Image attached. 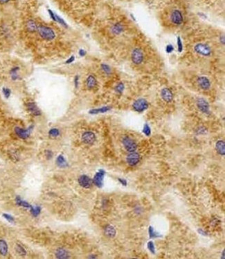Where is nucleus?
Listing matches in <instances>:
<instances>
[{
    "label": "nucleus",
    "instance_id": "42",
    "mask_svg": "<svg viewBox=\"0 0 225 259\" xmlns=\"http://www.w3.org/2000/svg\"><path fill=\"white\" fill-rule=\"evenodd\" d=\"M80 55H81V56H84V55H85V54H86V52L85 51L83 50H80Z\"/></svg>",
    "mask_w": 225,
    "mask_h": 259
},
{
    "label": "nucleus",
    "instance_id": "10",
    "mask_svg": "<svg viewBox=\"0 0 225 259\" xmlns=\"http://www.w3.org/2000/svg\"><path fill=\"white\" fill-rule=\"evenodd\" d=\"M122 143L125 149L128 152H135L137 149V144L132 138L129 136H125L122 139Z\"/></svg>",
    "mask_w": 225,
    "mask_h": 259
},
{
    "label": "nucleus",
    "instance_id": "9",
    "mask_svg": "<svg viewBox=\"0 0 225 259\" xmlns=\"http://www.w3.org/2000/svg\"><path fill=\"white\" fill-rule=\"evenodd\" d=\"M148 107H149V103L148 102L146 99H143V98L136 99L132 104L134 110L139 113L144 112V111L148 108Z\"/></svg>",
    "mask_w": 225,
    "mask_h": 259
},
{
    "label": "nucleus",
    "instance_id": "8",
    "mask_svg": "<svg viewBox=\"0 0 225 259\" xmlns=\"http://www.w3.org/2000/svg\"><path fill=\"white\" fill-rule=\"evenodd\" d=\"M33 129H34V125H31V126L26 128V129H24V128L20 127H16L14 129V132L19 138L25 140V139L29 138V136H31Z\"/></svg>",
    "mask_w": 225,
    "mask_h": 259
},
{
    "label": "nucleus",
    "instance_id": "12",
    "mask_svg": "<svg viewBox=\"0 0 225 259\" xmlns=\"http://www.w3.org/2000/svg\"><path fill=\"white\" fill-rule=\"evenodd\" d=\"M196 105L197 108L201 111L202 113L206 115H208L210 113V106L209 103L204 98H198L196 101Z\"/></svg>",
    "mask_w": 225,
    "mask_h": 259
},
{
    "label": "nucleus",
    "instance_id": "23",
    "mask_svg": "<svg viewBox=\"0 0 225 259\" xmlns=\"http://www.w3.org/2000/svg\"><path fill=\"white\" fill-rule=\"evenodd\" d=\"M110 106H104V107H101L100 108H96V109H92L89 111L90 114H98V113H103L105 112H108L109 110H111Z\"/></svg>",
    "mask_w": 225,
    "mask_h": 259
},
{
    "label": "nucleus",
    "instance_id": "41",
    "mask_svg": "<svg viewBox=\"0 0 225 259\" xmlns=\"http://www.w3.org/2000/svg\"><path fill=\"white\" fill-rule=\"evenodd\" d=\"M10 0H0V4H8Z\"/></svg>",
    "mask_w": 225,
    "mask_h": 259
},
{
    "label": "nucleus",
    "instance_id": "32",
    "mask_svg": "<svg viewBox=\"0 0 225 259\" xmlns=\"http://www.w3.org/2000/svg\"><path fill=\"white\" fill-rule=\"evenodd\" d=\"M143 132H144V134L147 136H149L151 134V129H150V127L148 124H145L144 126V129H143Z\"/></svg>",
    "mask_w": 225,
    "mask_h": 259
},
{
    "label": "nucleus",
    "instance_id": "19",
    "mask_svg": "<svg viewBox=\"0 0 225 259\" xmlns=\"http://www.w3.org/2000/svg\"><path fill=\"white\" fill-rule=\"evenodd\" d=\"M100 70H101V73H102L104 76H107V77H109V76H111L112 75V68L108 64H105V63L101 64V65H100Z\"/></svg>",
    "mask_w": 225,
    "mask_h": 259
},
{
    "label": "nucleus",
    "instance_id": "13",
    "mask_svg": "<svg viewBox=\"0 0 225 259\" xmlns=\"http://www.w3.org/2000/svg\"><path fill=\"white\" fill-rule=\"evenodd\" d=\"M82 141L86 144H92L96 141V134L92 131H86L81 136Z\"/></svg>",
    "mask_w": 225,
    "mask_h": 259
},
{
    "label": "nucleus",
    "instance_id": "18",
    "mask_svg": "<svg viewBox=\"0 0 225 259\" xmlns=\"http://www.w3.org/2000/svg\"><path fill=\"white\" fill-rule=\"evenodd\" d=\"M20 67L18 65H14L10 69L9 71V75L11 80L13 81H17L20 80Z\"/></svg>",
    "mask_w": 225,
    "mask_h": 259
},
{
    "label": "nucleus",
    "instance_id": "6",
    "mask_svg": "<svg viewBox=\"0 0 225 259\" xmlns=\"http://www.w3.org/2000/svg\"><path fill=\"white\" fill-rule=\"evenodd\" d=\"M196 86L203 91H209L211 88V80L206 76H199L195 81Z\"/></svg>",
    "mask_w": 225,
    "mask_h": 259
},
{
    "label": "nucleus",
    "instance_id": "30",
    "mask_svg": "<svg viewBox=\"0 0 225 259\" xmlns=\"http://www.w3.org/2000/svg\"><path fill=\"white\" fill-rule=\"evenodd\" d=\"M49 135L52 138H57L60 136V131L56 128H53V129L49 130Z\"/></svg>",
    "mask_w": 225,
    "mask_h": 259
},
{
    "label": "nucleus",
    "instance_id": "26",
    "mask_svg": "<svg viewBox=\"0 0 225 259\" xmlns=\"http://www.w3.org/2000/svg\"><path fill=\"white\" fill-rule=\"evenodd\" d=\"M56 163H57V165H58L59 167H61V168L67 167V166L68 165L67 161H66V160L65 159V158L63 157L62 155H60V156L57 158Z\"/></svg>",
    "mask_w": 225,
    "mask_h": 259
},
{
    "label": "nucleus",
    "instance_id": "21",
    "mask_svg": "<svg viewBox=\"0 0 225 259\" xmlns=\"http://www.w3.org/2000/svg\"><path fill=\"white\" fill-rule=\"evenodd\" d=\"M105 234L109 238H114L116 235V230L111 225H108L105 228Z\"/></svg>",
    "mask_w": 225,
    "mask_h": 259
},
{
    "label": "nucleus",
    "instance_id": "7",
    "mask_svg": "<svg viewBox=\"0 0 225 259\" xmlns=\"http://www.w3.org/2000/svg\"><path fill=\"white\" fill-rule=\"evenodd\" d=\"M84 86L88 91H94L95 89H97L98 86L97 77L93 74H89L85 79Z\"/></svg>",
    "mask_w": 225,
    "mask_h": 259
},
{
    "label": "nucleus",
    "instance_id": "34",
    "mask_svg": "<svg viewBox=\"0 0 225 259\" xmlns=\"http://www.w3.org/2000/svg\"><path fill=\"white\" fill-rule=\"evenodd\" d=\"M2 92H3L4 97L6 98H9L10 96V94H11V91H10V89L9 88H6V87H5V88L2 89Z\"/></svg>",
    "mask_w": 225,
    "mask_h": 259
},
{
    "label": "nucleus",
    "instance_id": "39",
    "mask_svg": "<svg viewBox=\"0 0 225 259\" xmlns=\"http://www.w3.org/2000/svg\"><path fill=\"white\" fill-rule=\"evenodd\" d=\"M46 157H47L48 159H50L52 157V155H53V153H52V152L50 150H48L46 151Z\"/></svg>",
    "mask_w": 225,
    "mask_h": 259
},
{
    "label": "nucleus",
    "instance_id": "40",
    "mask_svg": "<svg viewBox=\"0 0 225 259\" xmlns=\"http://www.w3.org/2000/svg\"><path fill=\"white\" fill-rule=\"evenodd\" d=\"M119 181L121 184L123 186H126L127 185V181H126L125 179H119Z\"/></svg>",
    "mask_w": 225,
    "mask_h": 259
},
{
    "label": "nucleus",
    "instance_id": "25",
    "mask_svg": "<svg viewBox=\"0 0 225 259\" xmlns=\"http://www.w3.org/2000/svg\"><path fill=\"white\" fill-rule=\"evenodd\" d=\"M15 201H16V204H17V205L20 206H22L24 207V208H30L31 207V206L30 205V204L26 202L25 201H23L20 197H17L15 199Z\"/></svg>",
    "mask_w": 225,
    "mask_h": 259
},
{
    "label": "nucleus",
    "instance_id": "11",
    "mask_svg": "<svg viewBox=\"0 0 225 259\" xmlns=\"http://www.w3.org/2000/svg\"><path fill=\"white\" fill-rule=\"evenodd\" d=\"M26 108L28 112L33 116L38 117L42 115L40 109L38 108L37 103L34 101H29L26 103Z\"/></svg>",
    "mask_w": 225,
    "mask_h": 259
},
{
    "label": "nucleus",
    "instance_id": "14",
    "mask_svg": "<svg viewBox=\"0 0 225 259\" xmlns=\"http://www.w3.org/2000/svg\"><path fill=\"white\" fill-rule=\"evenodd\" d=\"M140 160H141L140 155L135 152H130V154L128 155L127 158H126V161L131 167L136 166L140 162Z\"/></svg>",
    "mask_w": 225,
    "mask_h": 259
},
{
    "label": "nucleus",
    "instance_id": "17",
    "mask_svg": "<svg viewBox=\"0 0 225 259\" xmlns=\"http://www.w3.org/2000/svg\"><path fill=\"white\" fill-rule=\"evenodd\" d=\"M78 183H79V185H80L81 187L87 189V188H89L92 186L93 181L88 176L83 174V175H81L78 178Z\"/></svg>",
    "mask_w": 225,
    "mask_h": 259
},
{
    "label": "nucleus",
    "instance_id": "31",
    "mask_svg": "<svg viewBox=\"0 0 225 259\" xmlns=\"http://www.w3.org/2000/svg\"><path fill=\"white\" fill-rule=\"evenodd\" d=\"M31 214L34 215V217H37L38 215L40 213V211H41V208L40 206H36V207H33L31 206Z\"/></svg>",
    "mask_w": 225,
    "mask_h": 259
},
{
    "label": "nucleus",
    "instance_id": "22",
    "mask_svg": "<svg viewBox=\"0 0 225 259\" xmlns=\"http://www.w3.org/2000/svg\"><path fill=\"white\" fill-rule=\"evenodd\" d=\"M56 256L58 258H67L69 257L67 251L62 249V248H60V249L56 250Z\"/></svg>",
    "mask_w": 225,
    "mask_h": 259
},
{
    "label": "nucleus",
    "instance_id": "5",
    "mask_svg": "<svg viewBox=\"0 0 225 259\" xmlns=\"http://www.w3.org/2000/svg\"><path fill=\"white\" fill-rule=\"evenodd\" d=\"M184 15L180 10L175 9L171 10L169 14V22L172 26H179L184 22Z\"/></svg>",
    "mask_w": 225,
    "mask_h": 259
},
{
    "label": "nucleus",
    "instance_id": "27",
    "mask_svg": "<svg viewBox=\"0 0 225 259\" xmlns=\"http://www.w3.org/2000/svg\"><path fill=\"white\" fill-rule=\"evenodd\" d=\"M124 89H125V86L122 82H119L118 83H116V85L114 87V91L116 92L117 94H119V95L123 93V92L124 91Z\"/></svg>",
    "mask_w": 225,
    "mask_h": 259
},
{
    "label": "nucleus",
    "instance_id": "4",
    "mask_svg": "<svg viewBox=\"0 0 225 259\" xmlns=\"http://www.w3.org/2000/svg\"><path fill=\"white\" fill-rule=\"evenodd\" d=\"M126 25L122 21H115L112 22L106 29L109 37H120L126 31Z\"/></svg>",
    "mask_w": 225,
    "mask_h": 259
},
{
    "label": "nucleus",
    "instance_id": "24",
    "mask_svg": "<svg viewBox=\"0 0 225 259\" xmlns=\"http://www.w3.org/2000/svg\"><path fill=\"white\" fill-rule=\"evenodd\" d=\"M8 253V245L4 240H0V254L6 256Z\"/></svg>",
    "mask_w": 225,
    "mask_h": 259
},
{
    "label": "nucleus",
    "instance_id": "2",
    "mask_svg": "<svg viewBox=\"0 0 225 259\" xmlns=\"http://www.w3.org/2000/svg\"><path fill=\"white\" fill-rule=\"evenodd\" d=\"M130 60L135 66H142L147 61V54L144 48L135 47L131 51Z\"/></svg>",
    "mask_w": 225,
    "mask_h": 259
},
{
    "label": "nucleus",
    "instance_id": "15",
    "mask_svg": "<svg viewBox=\"0 0 225 259\" xmlns=\"http://www.w3.org/2000/svg\"><path fill=\"white\" fill-rule=\"evenodd\" d=\"M105 175V172L103 170H100L98 172L96 173L92 181L96 186L98 188H102L103 185L104 176Z\"/></svg>",
    "mask_w": 225,
    "mask_h": 259
},
{
    "label": "nucleus",
    "instance_id": "36",
    "mask_svg": "<svg viewBox=\"0 0 225 259\" xmlns=\"http://www.w3.org/2000/svg\"><path fill=\"white\" fill-rule=\"evenodd\" d=\"M3 217L5 218V219H6L8 221H9V222H13L15 221L13 217H12L11 215H10L9 214H3Z\"/></svg>",
    "mask_w": 225,
    "mask_h": 259
},
{
    "label": "nucleus",
    "instance_id": "33",
    "mask_svg": "<svg viewBox=\"0 0 225 259\" xmlns=\"http://www.w3.org/2000/svg\"><path fill=\"white\" fill-rule=\"evenodd\" d=\"M148 249H149L150 252H151L152 253H153V254H154V253H155V247L154 243H153V242L152 241L148 242Z\"/></svg>",
    "mask_w": 225,
    "mask_h": 259
},
{
    "label": "nucleus",
    "instance_id": "20",
    "mask_svg": "<svg viewBox=\"0 0 225 259\" xmlns=\"http://www.w3.org/2000/svg\"><path fill=\"white\" fill-rule=\"evenodd\" d=\"M215 149L219 154L224 156L225 154V145L223 140H219L215 144Z\"/></svg>",
    "mask_w": 225,
    "mask_h": 259
},
{
    "label": "nucleus",
    "instance_id": "29",
    "mask_svg": "<svg viewBox=\"0 0 225 259\" xmlns=\"http://www.w3.org/2000/svg\"><path fill=\"white\" fill-rule=\"evenodd\" d=\"M148 231H149L150 238H160V237L161 236V235H160V234L156 232V231L154 230V229L152 228V227H149Z\"/></svg>",
    "mask_w": 225,
    "mask_h": 259
},
{
    "label": "nucleus",
    "instance_id": "16",
    "mask_svg": "<svg viewBox=\"0 0 225 259\" xmlns=\"http://www.w3.org/2000/svg\"><path fill=\"white\" fill-rule=\"evenodd\" d=\"M161 97L166 103H171L173 100V93L169 88H164L161 91Z\"/></svg>",
    "mask_w": 225,
    "mask_h": 259
},
{
    "label": "nucleus",
    "instance_id": "37",
    "mask_svg": "<svg viewBox=\"0 0 225 259\" xmlns=\"http://www.w3.org/2000/svg\"><path fill=\"white\" fill-rule=\"evenodd\" d=\"M173 46L172 45H168L166 46V52L168 54H171L172 51H173Z\"/></svg>",
    "mask_w": 225,
    "mask_h": 259
},
{
    "label": "nucleus",
    "instance_id": "38",
    "mask_svg": "<svg viewBox=\"0 0 225 259\" xmlns=\"http://www.w3.org/2000/svg\"><path fill=\"white\" fill-rule=\"evenodd\" d=\"M74 86H75V88H78L79 86V77L77 75L76 76L75 78H74Z\"/></svg>",
    "mask_w": 225,
    "mask_h": 259
},
{
    "label": "nucleus",
    "instance_id": "35",
    "mask_svg": "<svg viewBox=\"0 0 225 259\" xmlns=\"http://www.w3.org/2000/svg\"><path fill=\"white\" fill-rule=\"evenodd\" d=\"M177 48L180 52H182L183 51V44L180 37L177 38Z\"/></svg>",
    "mask_w": 225,
    "mask_h": 259
},
{
    "label": "nucleus",
    "instance_id": "3",
    "mask_svg": "<svg viewBox=\"0 0 225 259\" xmlns=\"http://www.w3.org/2000/svg\"><path fill=\"white\" fill-rule=\"evenodd\" d=\"M193 50L194 54H195L196 55L204 57V58L211 57V56H212L213 54V48L211 47V45L209 43L204 42H195L193 47Z\"/></svg>",
    "mask_w": 225,
    "mask_h": 259
},
{
    "label": "nucleus",
    "instance_id": "1",
    "mask_svg": "<svg viewBox=\"0 0 225 259\" xmlns=\"http://www.w3.org/2000/svg\"><path fill=\"white\" fill-rule=\"evenodd\" d=\"M60 29H57L56 27L49 24L38 22L37 29L34 34L31 35L34 37L35 41L38 42L40 46V51H56V45L57 43L61 42V34Z\"/></svg>",
    "mask_w": 225,
    "mask_h": 259
},
{
    "label": "nucleus",
    "instance_id": "28",
    "mask_svg": "<svg viewBox=\"0 0 225 259\" xmlns=\"http://www.w3.org/2000/svg\"><path fill=\"white\" fill-rule=\"evenodd\" d=\"M15 250L16 252H18V253L19 255H20L22 256H24L26 254V252L24 248L20 245V244H17L16 245V247H15Z\"/></svg>",
    "mask_w": 225,
    "mask_h": 259
}]
</instances>
